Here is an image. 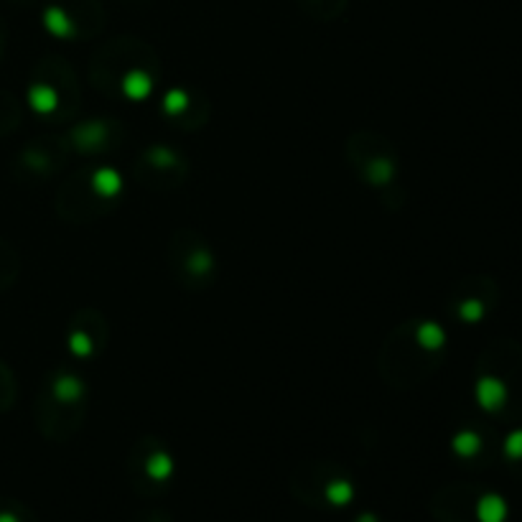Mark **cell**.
I'll list each match as a JSON object with an SVG mask.
<instances>
[{"label": "cell", "instance_id": "cell-1", "mask_svg": "<svg viewBox=\"0 0 522 522\" xmlns=\"http://www.w3.org/2000/svg\"><path fill=\"white\" fill-rule=\"evenodd\" d=\"M477 398L487 410H497L504 402V398H507V390H504V385L497 377H484L477 385Z\"/></svg>", "mask_w": 522, "mask_h": 522}, {"label": "cell", "instance_id": "cell-2", "mask_svg": "<svg viewBox=\"0 0 522 522\" xmlns=\"http://www.w3.org/2000/svg\"><path fill=\"white\" fill-rule=\"evenodd\" d=\"M477 517H479V522H504V517H507V504H504L502 497L484 494L477 504Z\"/></svg>", "mask_w": 522, "mask_h": 522}, {"label": "cell", "instance_id": "cell-3", "mask_svg": "<svg viewBox=\"0 0 522 522\" xmlns=\"http://www.w3.org/2000/svg\"><path fill=\"white\" fill-rule=\"evenodd\" d=\"M173 471V464L171 458L166 456V453H153L151 461H148V474H151L153 479H168Z\"/></svg>", "mask_w": 522, "mask_h": 522}, {"label": "cell", "instance_id": "cell-4", "mask_svg": "<svg viewBox=\"0 0 522 522\" xmlns=\"http://www.w3.org/2000/svg\"><path fill=\"white\" fill-rule=\"evenodd\" d=\"M479 436L477 433H461L456 441H453V446H456V451L461 453V456H471V453L479 451Z\"/></svg>", "mask_w": 522, "mask_h": 522}, {"label": "cell", "instance_id": "cell-5", "mask_svg": "<svg viewBox=\"0 0 522 522\" xmlns=\"http://www.w3.org/2000/svg\"><path fill=\"white\" fill-rule=\"evenodd\" d=\"M326 497H329L334 504H347L352 499V487L347 482H334L326 489Z\"/></svg>", "mask_w": 522, "mask_h": 522}, {"label": "cell", "instance_id": "cell-6", "mask_svg": "<svg viewBox=\"0 0 522 522\" xmlns=\"http://www.w3.org/2000/svg\"><path fill=\"white\" fill-rule=\"evenodd\" d=\"M504 448H507V456L520 458L522 456V431L509 433V439H507V443H504Z\"/></svg>", "mask_w": 522, "mask_h": 522}, {"label": "cell", "instance_id": "cell-7", "mask_svg": "<svg viewBox=\"0 0 522 522\" xmlns=\"http://www.w3.org/2000/svg\"><path fill=\"white\" fill-rule=\"evenodd\" d=\"M482 303L479 301H466L464 306H461V316L466 318V321H477L479 316H482Z\"/></svg>", "mask_w": 522, "mask_h": 522}, {"label": "cell", "instance_id": "cell-8", "mask_svg": "<svg viewBox=\"0 0 522 522\" xmlns=\"http://www.w3.org/2000/svg\"><path fill=\"white\" fill-rule=\"evenodd\" d=\"M0 522H18L13 515H0Z\"/></svg>", "mask_w": 522, "mask_h": 522}, {"label": "cell", "instance_id": "cell-9", "mask_svg": "<svg viewBox=\"0 0 522 522\" xmlns=\"http://www.w3.org/2000/svg\"><path fill=\"white\" fill-rule=\"evenodd\" d=\"M359 522H375V520H372V517H362Z\"/></svg>", "mask_w": 522, "mask_h": 522}]
</instances>
